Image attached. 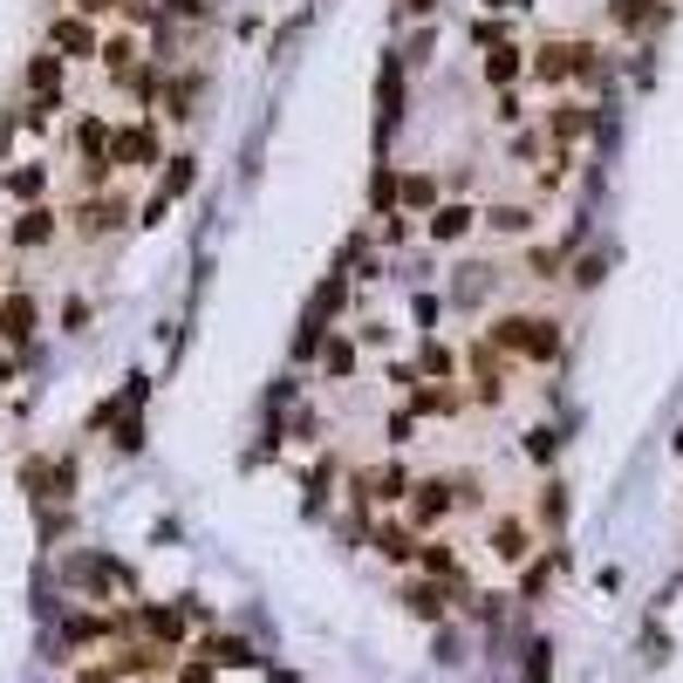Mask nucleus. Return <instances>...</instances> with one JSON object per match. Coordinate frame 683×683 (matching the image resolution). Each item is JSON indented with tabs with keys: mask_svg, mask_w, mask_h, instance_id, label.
I'll return each instance as SVG.
<instances>
[{
	"mask_svg": "<svg viewBox=\"0 0 683 683\" xmlns=\"http://www.w3.org/2000/svg\"><path fill=\"white\" fill-rule=\"evenodd\" d=\"M0 336H8V342L35 336V294H0Z\"/></svg>",
	"mask_w": 683,
	"mask_h": 683,
	"instance_id": "obj_7",
	"label": "nucleus"
},
{
	"mask_svg": "<svg viewBox=\"0 0 683 683\" xmlns=\"http://www.w3.org/2000/svg\"><path fill=\"white\" fill-rule=\"evenodd\" d=\"M540 520H547V526L568 520V486H561V478H553V486H540Z\"/></svg>",
	"mask_w": 683,
	"mask_h": 683,
	"instance_id": "obj_26",
	"label": "nucleus"
},
{
	"mask_svg": "<svg viewBox=\"0 0 683 683\" xmlns=\"http://www.w3.org/2000/svg\"><path fill=\"white\" fill-rule=\"evenodd\" d=\"M206 656H212L219 670H246V663H253V649H246L240 636H212V643H206Z\"/></svg>",
	"mask_w": 683,
	"mask_h": 683,
	"instance_id": "obj_24",
	"label": "nucleus"
},
{
	"mask_svg": "<svg viewBox=\"0 0 683 683\" xmlns=\"http://www.w3.org/2000/svg\"><path fill=\"white\" fill-rule=\"evenodd\" d=\"M321 363H328V376H349V369H356V349H349V342H328Z\"/></svg>",
	"mask_w": 683,
	"mask_h": 683,
	"instance_id": "obj_27",
	"label": "nucleus"
},
{
	"mask_svg": "<svg viewBox=\"0 0 683 683\" xmlns=\"http://www.w3.org/2000/svg\"><path fill=\"white\" fill-rule=\"evenodd\" d=\"M212 656H192V663H179V683H212Z\"/></svg>",
	"mask_w": 683,
	"mask_h": 683,
	"instance_id": "obj_29",
	"label": "nucleus"
},
{
	"mask_svg": "<svg viewBox=\"0 0 683 683\" xmlns=\"http://www.w3.org/2000/svg\"><path fill=\"white\" fill-rule=\"evenodd\" d=\"M83 8H89V14H103V8H123V0H83Z\"/></svg>",
	"mask_w": 683,
	"mask_h": 683,
	"instance_id": "obj_34",
	"label": "nucleus"
},
{
	"mask_svg": "<svg viewBox=\"0 0 683 683\" xmlns=\"http://www.w3.org/2000/svg\"><path fill=\"white\" fill-rule=\"evenodd\" d=\"M417 561H424V574H431V581H459V553H451L444 540H424Z\"/></svg>",
	"mask_w": 683,
	"mask_h": 683,
	"instance_id": "obj_19",
	"label": "nucleus"
},
{
	"mask_svg": "<svg viewBox=\"0 0 683 683\" xmlns=\"http://www.w3.org/2000/svg\"><path fill=\"white\" fill-rule=\"evenodd\" d=\"M75 219H83V233L96 240V233H110V225L123 219V206H117V198H89V206H83V212H75Z\"/></svg>",
	"mask_w": 683,
	"mask_h": 683,
	"instance_id": "obj_23",
	"label": "nucleus"
},
{
	"mask_svg": "<svg viewBox=\"0 0 683 683\" xmlns=\"http://www.w3.org/2000/svg\"><path fill=\"white\" fill-rule=\"evenodd\" d=\"M397 601H403V609H411L417 622H438V615H444V601H451V595H444V588H431V581H411V588H403Z\"/></svg>",
	"mask_w": 683,
	"mask_h": 683,
	"instance_id": "obj_11",
	"label": "nucleus"
},
{
	"mask_svg": "<svg viewBox=\"0 0 683 683\" xmlns=\"http://www.w3.org/2000/svg\"><path fill=\"white\" fill-rule=\"evenodd\" d=\"M28 83H35V96H41L35 117H48V110H56V103H48V89H62V56H35V62H28Z\"/></svg>",
	"mask_w": 683,
	"mask_h": 683,
	"instance_id": "obj_15",
	"label": "nucleus"
},
{
	"mask_svg": "<svg viewBox=\"0 0 683 683\" xmlns=\"http://www.w3.org/2000/svg\"><path fill=\"white\" fill-rule=\"evenodd\" d=\"M56 48H69V56H103V41L89 35V21H56Z\"/></svg>",
	"mask_w": 683,
	"mask_h": 683,
	"instance_id": "obj_17",
	"label": "nucleus"
},
{
	"mask_svg": "<svg viewBox=\"0 0 683 683\" xmlns=\"http://www.w3.org/2000/svg\"><path fill=\"white\" fill-rule=\"evenodd\" d=\"M356 492L376 499V505H403V499H411V472H403V465H376V472L356 478Z\"/></svg>",
	"mask_w": 683,
	"mask_h": 683,
	"instance_id": "obj_4",
	"label": "nucleus"
},
{
	"mask_svg": "<svg viewBox=\"0 0 683 683\" xmlns=\"http://www.w3.org/2000/svg\"><path fill=\"white\" fill-rule=\"evenodd\" d=\"M417 411H438V417H451V411H459V390H417Z\"/></svg>",
	"mask_w": 683,
	"mask_h": 683,
	"instance_id": "obj_28",
	"label": "nucleus"
},
{
	"mask_svg": "<svg viewBox=\"0 0 683 683\" xmlns=\"http://www.w3.org/2000/svg\"><path fill=\"white\" fill-rule=\"evenodd\" d=\"M75 683H117V670L110 663H89V670H75Z\"/></svg>",
	"mask_w": 683,
	"mask_h": 683,
	"instance_id": "obj_32",
	"label": "nucleus"
},
{
	"mask_svg": "<svg viewBox=\"0 0 683 683\" xmlns=\"http://www.w3.org/2000/svg\"><path fill=\"white\" fill-rule=\"evenodd\" d=\"M369 540H376V553H383V561H397V568H403V561H417V547H424V540H417L403 520H383Z\"/></svg>",
	"mask_w": 683,
	"mask_h": 683,
	"instance_id": "obj_5",
	"label": "nucleus"
},
{
	"mask_svg": "<svg viewBox=\"0 0 683 683\" xmlns=\"http://www.w3.org/2000/svg\"><path fill=\"white\" fill-rule=\"evenodd\" d=\"M424 376H451V349H444V342L424 349Z\"/></svg>",
	"mask_w": 683,
	"mask_h": 683,
	"instance_id": "obj_30",
	"label": "nucleus"
},
{
	"mask_svg": "<svg viewBox=\"0 0 683 683\" xmlns=\"http://www.w3.org/2000/svg\"><path fill=\"white\" fill-rule=\"evenodd\" d=\"M110 670H117V676H158V670H171V656H164L158 643H137V649H117Z\"/></svg>",
	"mask_w": 683,
	"mask_h": 683,
	"instance_id": "obj_6",
	"label": "nucleus"
},
{
	"mask_svg": "<svg viewBox=\"0 0 683 683\" xmlns=\"http://www.w3.org/2000/svg\"><path fill=\"white\" fill-rule=\"evenodd\" d=\"M588 123H595V110H581V103H553L547 110V131H553V144H574V137H588Z\"/></svg>",
	"mask_w": 683,
	"mask_h": 683,
	"instance_id": "obj_10",
	"label": "nucleus"
},
{
	"mask_svg": "<svg viewBox=\"0 0 683 683\" xmlns=\"http://www.w3.org/2000/svg\"><path fill=\"white\" fill-rule=\"evenodd\" d=\"M526 451H534V459H553V451H561V438H553V431H534V438H526Z\"/></svg>",
	"mask_w": 683,
	"mask_h": 683,
	"instance_id": "obj_31",
	"label": "nucleus"
},
{
	"mask_svg": "<svg viewBox=\"0 0 683 683\" xmlns=\"http://www.w3.org/2000/svg\"><path fill=\"white\" fill-rule=\"evenodd\" d=\"M41 185H48V171H41V164L8 171V192H14V198H41Z\"/></svg>",
	"mask_w": 683,
	"mask_h": 683,
	"instance_id": "obj_25",
	"label": "nucleus"
},
{
	"mask_svg": "<svg viewBox=\"0 0 683 683\" xmlns=\"http://www.w3.org/2000/svg\"><path fill=\"white\" fill-rule=\"evenodd\" d=\"M403 8H411V14H431V8H438V0H403Z\"/></svg>",
	"mask_w": 683,
	"mask_h": 683,
	"instance_id": "obj_33",
	"label": "nucleus"
},
{
	"mask_svg": "<svg viewBox=\"0 0 683 683\" xmlns=\"http://www.w3.org/2000/svg\"><path fill=\"white\" fill-rule=\"evenodd\" d=\"M137 629L158 649H171V643H185V609H137Z\"/></svg>",
	"mask_w": 683,
	"mask_h": 683,
	"instance_id": "obj_9",
	"label": "nucleus"
},
{
	"mask_svg": "<svg viewBox=\"0 0 683 683\" xmlns=\"http://www.w3.org/2000/svg\"><path fill=\"white\" fill-rule=\"evenodd\" d=\"M486 225H492V233H513V240H526V233H534V212H526V206H505V198H499V206L486 212Z\"/></svg>",
	"mask_w": 683,
	"mask_h": 683,
	"instance_id": "obj_20",
	"label": "nucleus"
},
{
	"mask_svg": "<svg viewBox=\"0 0 683 683\" xmlns=\"http://www.w3.org/2000/svg\"><path fill=\"white\" fill-rule=\"evenodd\" d=\"M492 349L526 356V363H553L561 356V321H547V315H499L492 321Z\"/></svg>",
	"mask_w": 683,
	"mask_h": 683,
	"instance_id": "obj_1",
	"label": "nucleus"
},
{
	"mask_svg": "<svg viewBox=\"0 0 683 683\" xmlns=\"http://www.w3.org/2000/svg\"><path fill=\"white\" fill-rule=\"evenodd\" d=\"M150 150H158V137L137 123V131H117V137H110V164H144Z\"/></svg>",
	"mask_w": 683,
	"mask_h": 683,
	"instance_id": "obj_14",
	"label": "nucleus"
},
{
	"mask_svg": "<svg viewBox=\"0 0 683 683\" xmlns=\"http://www.w3.org/2000/svg\"><path fill=\"white\" fill-rule=\"evenodd\" d=\"M615 28H656V21H663V8H656V0H615Z\"/></svg>",
	"mask_w": 683,
	"mask_h": 683,
	"instance_id": "obj_21",
	"label": "nucleus"
},
{
	"mask_svg": "<svg viewBox=\"0 0 683 683\" xmlns=\"http://www.w3.org/2000/svg\"><path fill=\"white\" fill-rule=\"evenodd\" d=\"M534 75L561 89L568 75H601V56H595L588 41H540V48H534Z\"/></svg>",
	"mask_w": 683,
	"mask_h": 683,
	"instance_id": "obj_2",
	"label": "nucleus"
},
{
	"mask_svg": "<svg viewBox=\"0 0 683 683\" xmlns=\"http://www.w3.org/2000/svg\"><path fill=\"white\" fill-rule=\"evenodd\" d=\"M397 206H411V212H424V206H438V179H397Z\"/></svg>",
	"mask_w": 683,
	"mask_h": 683,
	"instance_id": "obj_22",
	"label": "nucleus"
},
{
	"mask_svg": "<svg viewBox=\"0 0 683 683\" xmlns=\"http://www.w3.org/2000/svg\"><path fill=\"white\" fill-rule=\"evenodd\" d=\"M472 219H478L472 206H438V212H431V240H465Z\"/></svg>",
	"mask_w": 683,
	"mask_h": 683,
	"instance_id": "obj_18",
	"label": "nucleus"
},
{
	"mask_svg": "<svg viewBox=\"0 0 683 683\" xmlns=\"http://www.w3.org/2000/svg\"><path fill=\"white\" fill-rule=\"evenodd\" d=\"M103 69L117 75V83H123V75H131V83H144V75H137V35H110V41H103Z\"/></svg>",
	"mask_w": 683,
	"mask_h": 683,
	"instance_id": "obj_13",
	"label": "nucleus"
},
{
	"mask_svg": "<svg viewBox=\"0 0 683 683\" xmlns=\"http://www.w3.org/2000/svg\"><path fill=\"white\" fill-rule=\"evenodd\" d=\"M486 8H492V14H499V8H526V0H486Z\"/></svg>",
	"mask_w": 683,
	"mask_h": 683,
	"instance_id": "obj_35",
	"label": "nucleus"
},
{
	"mask_svg": "<svg viewBox=\"0 0 683 683\" xmlns=\"http://www.w3.org/2000/svg\"><path fill=\"white\" fill-rule=\"evenodd\" d=\"M451 499H459V478H424V486H411V520L417 526H438L444 513H451Z\"/></svg>",
	"mask_w": 683,
	"mask_h": 683,
	"instance_id": "obj_3",
	"label": "nucleus"
},
{
	"mask_svg": "<svg viewBox=\"0 0 683 683\" xmlns=\"http://www.w3.org/2000/svg\"><path fill=\"white\" fill-rule=\"evenodd\" d=\"M48 240H56V212L48 206H28L14 219V246H48Z\"/></svg>",
	"mask_w": 683,
	"mask_h": 683,
	"instance_id": "obj_12",
	"label": "nucleus"
},
{
	"mask_svg": "<svg viewBox=\"0 0 683 683\" xmlns=\"http://www.w3.org/2000/svg\"><path fill=\"white\" fill-rule=\"evenodd\" d=\"M520 69H526V56H520V48H513V41H499V48H492V56H486V83H492V89H505V83H513V75H520Z\"/></svg>",
	"mask_w": 683,
	"mask_h": 683,
	"instance_id": "obj_16",
	"label": "nucleus"
},
{
	"mask_svg": "<svg viewBox=\"0 0 683 683\" xmlns=\"http://www.w3.org/2000/svg\"><path fill=\"white\" fill-rule=\"evenodd\" d=\"M486 547H492V561H499V568H520V561H526V526H520V520H492Z\"/></svg>",
	"mask_w": 683,
	"mask_h": 683,
	"instance_id": "obj_8",
	"label": "nucleus"
}]
</instances>
